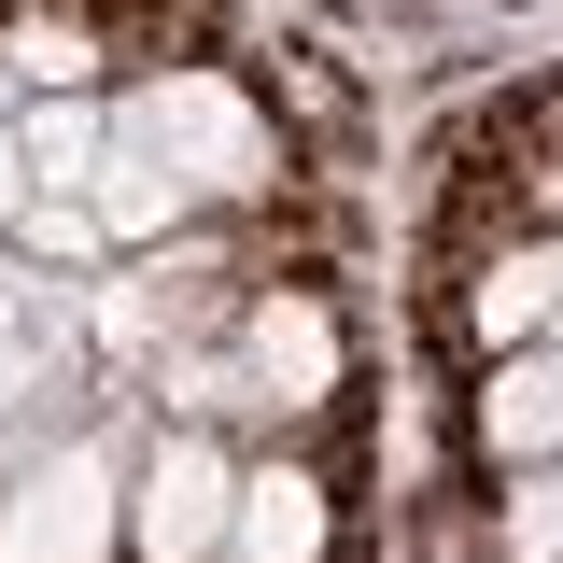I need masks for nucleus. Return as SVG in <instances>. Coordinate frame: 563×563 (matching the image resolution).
<instances>
[{
	"instance_id": "2eb2a0df",
	"label": "nucleus",
	"mask_w": 563,
	"mask_h": 563,
	"mask_svg": "<svg viewBox=\"0 0 563 563\" xmlns=\"http://www.w3.org/2000/svg\"><path fill=\"white\" fill-rule=\"evenodd\" d=\"M14 85H29V70H14V57H0V113H14Z\"/></svg>"
},
{
	"instance_id": "423d86ee",
	"label": "nucleus",
	"mask_w": 563,
	"mask_h": 563,
	"mask_svg": "<svg viewBox=\"0 0 563 563\" xmlns=\"http://www.w3.org/2000/svg\"><path fill=\"white\" fill-rule=\"evenodd\" d=\"M225 563H324V479H310V465H240Z\"/></svg>"
},
{
	"instance_id": "f8f14e48",
	"label": "nucleus",
	"mask_w": 563,
	"mask_h": 563,
	"mask_svg": "<svg viewBox=\"0 0 563 563\" xmlns=\"http://www.w3.org/2000/svg\"><path fill=\"white\" fill-rule=\"evenodd\" d=\"M0 57L29 70V99H43V85H85V29H14Z\"/></svg>"
},
{
	"instance_id": "ddd939ff",
	"label": "nucleus",
	"mask_w": 563,
	"mask_h": 563,
	"mask_svg": "<svg viewBox=\"0 0 563 563\" xmlns=\"http://www.w3.org/2000/svg\"><path fill=\"white\" fill-rule=\"evenodd\" d=\"M43 198V184H29V141H14V113H0V240H14V211Z\"/></svg>"
},
{
	"instance_id": "0eeeda50",
	"label": "nucleus",
	"mask_w": 563,
	"mask_h": 563,
	"mask_svg": "<svg viewBox=\"0 0 563 563\" xmlns=\"http://www.w3.org/2000/svg\"><path fill=\"white\" fill-rule=\"evenodd\" d=\"M550 310H563V240H521V254H493V268L465 282V324H479V352L550 339Z\"/></svg>"
},
{
	"instance_id": "9d476101",
	"label": "nucleus",
	"mask_w": 563,
	"mask_h": 563,
	"mask_svg": "<svg viewBox=\"0 0 563 563\" xmlns=\"http://www.w3.org/2000/svg\"><path fill=\"white\" fill-rule=\"evenodd\" d=\"M493 536H507V563H563V451H550V465H507Z\"/></svg>"
},
{
	"instance_id": "20e7f679",
	"label": "nucleus",
	"mask_w": 563,
	"mask_h": 563,
	"mask_svg": "<svg viewBox=\"0 0 563 563\" xmlns=\"http://www.w3.org/2000/svg\"><path fill=\"white\" fill-rule=\"evenodd\" d=\"M240 366H254V395H268L282 422H296V409H324V395H339V310H324V296H296V282H282V296H254Z\"/></svg>"
},
{
	"instance_id": "4468645a",
	"label": "nucleus",
	"mask_w": 563,
	"mask_h": 563,
	"mask_svg": "<svg viewBox=\"0 0 563 563\" xmlns=\"http://www.w3.org/2000/svg\"><path fill=\"white\" fill-rule=\"evenodd\" d=\"M29 339V268H14V254H0V352Z\"/></svg>"
},
{
	"instance_id": "dca6fc26",
	"label": "nucleus",
	"mask_w": 563,
	"mask_h": 563,
	"mask_svg": "<svg viewBox=\"0 0 563 563\" xmlns=\"http://www.w3.org/2000/svg\"><path fill=\"white\" fill-rule=\"evenodd\" d=\"M550 339H563V310H550Z\"/></svg>"
},
{
	"instance_id": "1a4fd4ad",
	"label": "nucleus",
	"mask_w": 563,
	"mask_h": 563,
	"mask_svg": "<svg viewBox=\"0 0 563 563\" xmlns=\"http://www.w3.org/2000/svg\"><path fill=\"white\" fill-rule=\"evenodd\" d=\"M85 198H99V225H113V254H141V240H184V169H155V155H141V141H113V155H99V184H85Z\"/></svg>"
},
{
	"instance_id": "9b49d317",
	"label": "nucleus",
	"mask_w": 563,
	"mask_h": 563,
	"mask_svg": "<svg viewBox=\"0 0 563 563\" xmlns=\"http://www.w3.org/2000/svg\"><path fill=\"white\" fill-rule=\"evenodd\" d=\"M14 240H29V254H57V268H99V254H113L99 198H29V211H14Z\"/></svg>"
},
{
	"instance_id": "6e6552de",
	"label": "nucleus",
	"mask_w": 563,
	"mask_h": 563,
	"mask_svg": "<svg viewBox=\"0 0 563 563\" xmlns=\"http://www.w3.org/2000/svg\"><path fill=\"white\" fill-rule=\"evenodd\" d=\"M14 141H29V184H43V198H85L99 155H113V113H99L85 85H43V99L14 113Z\"/></svg>"
},
{
	"instance_id": "7ed1b4c3",
	"label": "nucleus",
	"mask_w": 563,
	"mask_h": 563,
	"mask_svg": "<svg viewBox=\"0 0 563 563\" xmlns=\"http://www.w3.org/2000/svg\"><path fill=\"white\" fill-rule=\"evenodd\" d=\"M225 521H240V451L211 422H169L128 465V550L141 563H225Z\"/></svg>"
},
{
	"instance_id": "f257e3e1",
	"label": "nucleus",
	"mask_w": 563,
	"mask_h": 563,
	"mask_svg": "<svg viewBox=\"0 0 563 563\" xmlns=\"http://www.w3.org/2000/svg\"><path fill=\"white\" fill-rule=\"evenodd\" d=\"M113 141H141L155 169H184V198H268V113L225 85V70H169V85H141L128 113H113Z\"/></svg>"
},
{
	"instance_id": "39448f33",
	"label": "nucleus",
	"mask_w": 563,
	"mask_h": 563,
	"mask_svg": "<svg viewBox=\"0 0 563 563\" xmlns=\"http://www.w3.org/2000/svg\"><path fill=\"white\" fill-rule=\"evenodd\" d=\"M479 451H493V479L563 451V339H521L479 366Z\"/></svg>"
},
{
	"instance_id": "f03ea898",
	"label": "nucleus",
	"mask_w": 563,
	"mask_h": 563,
	"mask_svg": "<svg viewBox=\"0 0 563 563\" xmlns=\"http://www.w3.org/2000/svg\"><path fill=\"white\" fill-rule=\"evenodd\" d=\"M128 550V451L57 437L0 479V563H113Z\"/></svg>"
}]
</instances>
